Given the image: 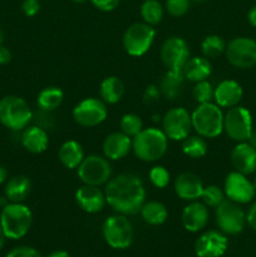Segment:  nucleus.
I'll return each mask as SVG.
<instances>
[{
    "label": "nucleus",
    "instance_id": "bb28decb",
    "mask_svg": "<svg viewBox=\"0 0 256 257\" xmlns=\"http://www.w3.org/2000/svg\"><path fill=\"white\" fill-rule=\"evenodd\" d=\"M183 82H185V75L182 70H168L163 75L162 80L160 83V92L166 99L175 100L180 97L182 92Z\"/></svg>",
    "mask_w": 256,
    "mask_h": 257
},
{
    "label": "nucleus",
    "instance_id": "f257e3e1",
    "mask_svg": "<svg viewBox=\"0 0 256 257\" xmlns=\"http://www.w3.org/2000/svg\"><path fill=\"white\" fill-rule=\"evenodd\" d=\"M104 195L107 205L114 212L136 215L146 202V187L142 178L135 173H120L110 177L105 183Z\"/></svg>",
    "mask_w": 256,
    "mask_h": 257
},
{
    "label": "nucleus",
    "instance_id": "7ed1b4c3",
    "mask_svg": "<svg viewBox=\"0 0 256 257\" xmlns=\"http://www.w3.org/2000/svg\"><path fill=\"white\" fill-rule=\"evenodd\" d=\"M32 223V210L23 202H9L3 207L0 213V227L7 238L20 240L30 230Z\"/></svg>",
    "mask_w": 256,
    "mask_h": 257
},
{
    "label": "nucleus",
    "instance_id": "f3484780",
    "mask_svg": "<svg viewBox=\"0 0 256 257\" xmlns=\"http://www.w3.org/2000/svg\"><path fill=\"white\" fill-rule=\"evenodd\" d=\"M75 202L87 213H98L107 205L104 191L97 186L83 185L75 192Z\"/></svg>",
    "mask_w": 256,
    "mask_h": 257
},
{
    "label": "nucleus",
    "instance_id": "c03bdc74",
    "mask_svg": "<svg viewBox=\"0 0 256 257\" xmlns=\"http://www.w3.org/2000/svg\"><path fill=\"white\" fill-rule=\"evenodd\" d=\"M246 223L250 226L252 230L256 231V201L252 203L248 212L246 213Z\"/></svg>",
    "mask_w": 256,
    "mask_h": 257
},
{
    "label": "nucleus",
    "instance_id": "a18cd8bd",
    "mask_svg": "<svg viewBox=\"0 0 256 257\" xmlns=\"http://www.w3.org/2000/svg\"><path fill=\"white\" fill-rule=\"evenodd\" d=\"M12 52H10L9 48L4 47V45H0V65L9 64L12 62Z\"/></svg>",
    "mask_w": 256,
    "mask_h": 257
},
{
    "label": "nucleus",
    "instance_id": "39448f33",
    "mask_svg": "<svg viewBox=\"0 0 256 257\" xmlns=\"http://www.w3.org/2000/svg\"><path fill=\"white\" fill-rule=\"evenodd\" d=\"M33 110L18 95H7L0 99V123L10 131H23L33 120Z\"/></svg>",
    "mask_w": 256,
    "mask_h": 257
},
{
    "label": "nucleus",
    "instance_id": "4c0bfd02",
    "mask_svg": "<svg viewBox=\"0 0 256 257\" xmlns=\"http://www.w3.org/2000/svg\"><path fill=\"white\" fill-rule=\"evenodd\" d=\"M191 0H166V10L172 17H183L188 12Z\"/></svg>",
    "mask_w": 256,
    "mask_h": 257
},
{
    "label": "nucleus",
    "instance_id": "cd10ccee",
    "mask_svg": "<svg viewBox=\"0 0 256 257\" xmlns=\"http://www.w3.org/2000/svg\"><path fill=\"white\" fill-rule=\"evenodd\" d=\"M124 94V85L118 77L109 75L100 82L99 97L105 104H115Z\"/></svg>",
    "mask_w": 256,
    "mask_h": 257
},
{
    "label": "nucleus",
    "instance_id": "ddd939ff",
    "mask_svg": "<svg viewBox=\"0 0 256 257\" xmlns=\"http://www.w3.org/2000/svg\"><path fill=\"white\" fill-rule=\"evenodd\" d=\"M192 130L191 113L183 107L171 108L162 119V131L168 140L182 142Z\"/></svg>",
    "mask_w": 256,
    "mask_h": 257
},
{
    "label": "nucleus",
    "instance_id": "2eb2a0df",
    "mask_svg": "<svg viewBox=\"0 0 256 257\" xmlns=\"http://www.w3.org/2000/svg\"><path fill=\"white\" fill-rule=\"evenodd\" d=\"M161 60L168 70H182L190 59V49L185 39L171 37L161 47Z\"/></svg>",
    "mask_w": 256,
    "mask_h": 257
},
{
    "label": "nucleus",
    "instance_id": "09e8293b",
    "mask_svg": "<svg viewBox=\"0 0 256 257\" xmlns=\"http://www.w3.org/2000/svg\"><path fill=\"white\" fill-rule=\"evenodd\" d=\"M48 257H70L69 253L67 251H63V250H57V251H53Z\"/></svg>",
    "mask_w": 256,
    "mask_h": 257
},
{
    "label": "nucleus",
    "instance_id": "37998d69",
    "mask_svg": "<svg viewBox=\"0 0 256 257\" xmlns=\"http://www.w3.org/2000/svg\"><path fill=\"white\" fill-rule=\"evenodd\" d=\"M120 0H90L93 5L100 12H113L117 9Z\"/></svg>",
    "mask_w": 256,
    "mask_h": 257
},
{
    "label": "nucleus",
    "instance_id": "c9c22d12",
    "mask_svg": "<svg viewBox=\"0 0 256 257\" xmlns=\"http://www.w3.org/2000/svg\"><path fill=\"white\" fill-rule=\"evenodd\" d=\"M213 92H215V88L207 79L201 80V82L195 83V87L192 89V97L198 104H202V103H208L213 99Z\"/></svg>",
    "mask_w": 256,
    "mask_h": 257
},
{
    "label": "nucleus",
    "instance_id": "393cba45",
    "mask_svg": "<svg viewBox=\"0 0 256 257\" xmlns=\"http://www.w3.org/2000/svg\"><path fill=\"white\" fill-rule=\"evenodd\" d=\"M185 79L188 82L197 83L201 80H206L212 73V65L210 59L205 57H193L187 60L182 69Z\"/></svg>",
    "mask_w": 256,
    "mask_h": 257
},
{
    "label": "nucleus",
    "instance_id": "4468645a",
    "mask_svg": "<svg viewBox=\"0 0 256 257\" xmlns=\"http://www.w3.org/2000/svg\"><path fill=\"white\" fill-rule=\"evenodd\" d=\"M223 192L225 196L232 202L238 205H246L253 200L256 195V187L251 182L247 176L232 171L228 173L223 183Z\"/></svg>",
    "mask_w": 256,
    "mask_h": 257
},
{
    "label": "nucleus",
    "instance_id": "f704fd0d",
    "mask_svg": "<svg viewBox=\"0 0 256 257\" xmlns=\"http://www.w3.org/2000/svg\"><path fill=\"white\" fill-rule=\"evenodd\" d=\"M225 192L223 190H221L218 186L216 185H208L203 187L202 195H201V198H202V202L205 203L207 207L216 208L218 205L225 201Z\"/></svg>",
    "mask_w": 256,
    "mask_h": 257
},
{
    "label": "nucleus",
    "instance_id": "7c9ffc66",
    "mask_svg": "<svg viewBox=\"0 0 256 257\" xmlns=\"http://www.w3.org/2000/svg\"><path fill=\"white\" fill-rule=\"evenodd\" d=\"M208 146L207 142L201 136H192L182 141V152L187 157L193 160H200L207 155Z\"/></svg>",
    "mask_w": 256,
    "mask_h": 257
},
{
    "label": "nucleus",
    "instance_id": "864d4df0",
    "mask_svg": "<svg viewBox=\"0 0 256 257\" xmlns=\"http://www.w3.org/2000/svg\"><path fill=\"white\" fill-rule=\"evenodd\" d=\"M3 44V32H2V29H0V45Z\"/></svg>",
    "mask_w": 256,
    "mask_h": 257
},
{
    "label": "nucleus",
    "instance_id": "4be33fe9",
    "mask_svg": "<svg viewBox=\"0 0 256 257\" xmlns=\"http://www.w3.org/2000/svg\"><path fill=\"white\" fill-rule=\"evenodd\" d=\"M243 89L236 80L226 79L218 83L213 92V100L220 108H232L242 99Z\"/></svg>",
    "mask_w": 256,
    "mask_h": 257
},
{
    "label": "nucleus",
    "instance_id": "49530a36",
    "mask_svg": "<svg viewBox=\"0 0 256 257\" xmlns=\"http://www.w3.org/2000/svg\"><path fill=\"white\" fill-rule=\"evenodd\" d=\"M247 20L250 23L251 27L256 28V5H253L247 13Z\"/></svg>",
    "mask_w": 256,
    "mask_h": 257
},
{
    "label": "nucleus",
    "instance_id": "603ef678",
    "mask_svg": "<svg viewBox=\"0 0 256 257\" xmlns=\"http://www.w3.org/2000/svg\"><path fill=\"white\" fill-rule=\"evenodd\" d=\"M73 3H77V4H83V3H85L87 0H72Z\"/></svg>",
    "mask_w": 256,
    "mask_h": 257
},
{
    "label": "nucleus",
    "instance_id": "1a4fd4ad",
    "mask_svg": "<svg viewBox=\"0 0 256 257\" xmlns=\"http://www.w3.org/2000/svg\"><path fill=\"white\" fill-rule=\"evenodd\" d=\"M223 131L235 142H247L252 128V117L247 108L235 105L223 114Z\"/></svg>",
    "mask_w": 256,
    "mask_h": 257
},
{
    "label": "nucleus",
    "instance_id": "0eeeda50",
    "mask_svg": "<svg viewBox=\"0 0 256 257\" xmlns=\"http://www.w3.org/2000/svg\"><path fill=\"white\" fill-rule=\"evenodd\" d=\"M102 232L105 242L115 250H124L133 242L132 223L122 213L109 216L103 223Z\"/></svg>",
    "mask_w": 256,
    "mask_h": 257
},
{
    "label": "nucleus",
    "instance_id": "a878e982",
    "mask_svg": "<svg viewBox=\"0 0 256 257\" xmlns=\"http://www.w3.org/2000/svg\"><path fill=\"white\" fill-rule=\"evenodd\" d=\"M32 191V181L29 177L23 175L14 176L8 181L5 186V197L9 200V202L22 203L27 200Z\"/></svg>",
    "mask_w": 256,
    "mask_h": 257
},
{
    "label": "nucleus",
    "instance_id": "de8ad7c7",
    "mask_svg": "<svg viewBox=\"0 0 256 257\" xmlns=\"http://www.w3.org/2000/svg\"><path fill=\"white\" fill-rule=\"evenodd\" d=\"M7 180H8L7 168L3 167V166H0V185H3V183H4Z\"/></svg>",
    "mask_w": 256,
    "mask_h": 257
},
{
    "label": "nucleus",
    "instance_id": "aec40b11",
    "mask_svg": "<svg viewBox=\"0 0 256 257\" xmlns=\"http://www.w3.org/2000/svg\"><path fill=\"white\" fill-rule=\"evenodd\" d=\"M103 155L109 161H119L132 151V138L123 132H113L103 141Z\"/></svg>",
    "mask_w": 256,
    "mask_h": 257
},
{
    "label": "nucleus",
    "instance_id": "9d476101",
    "mask_svg": "<svg viewBox=\"0 0 256 257\" xmlns=\"http://www.w3.org/2000/svg\"><path fill=\"white\" fill-rule=\"evenodd\" d=\"M227 62L238 69H248L256 65V40L247 37H237L226 44Z\"/></svg>",
    "mask_w": 256,
    "mask_h": 257
},
{
    "label": "nucleus",
    "instance_id": "3c124183",
    "mask_svg": "<svg viewBox=\"0 0 256 257\" xmlns=\"http://www.w3.org/2000/svg\"><path fill=\"white\" fill-rule=\"evenodd\" d=\"M5 235H4V232H3V230H2V227H0V251H2V248L4 247V243H5Z\"/></svg>",
    "mask_w": 256,
    "mask_h": 257
},
{
    "label": "nucleus",
    "instance_id": "a19ab883",
    "mask_svg": "<svg viewBox=\"0 0 256 257\" xmlns=\"http://www.w3.org/2000/svg\"><path fill=\"white\" fill-rule=\"evenodd\" d=\"M22 10L27 17H35L40 10L39 0H23Z\"/></svg>",
    "mask_w": 256,
    "mask_h": 257
},
{
    "label": "nucleus",
    "instance_id": "6e6552de",
    "mask_svg": "<svg viewBox=\"0 0 256 257\" xmlns=\"http://www.w3.org/2000/svg\"><path fill=\"white\" fill-rule=\"evenodd\" d=\"M77 175L84 185L100 187L112 177V167L104 156L89 155L85 156L77 168Z\"/></svg>",
    "mask_w": 256,
    "mask_h": 257
},
{
    "label": "nucleus",
    "instance_id": "2f4dec72",
    "mask_svg": "<svg viewBox=\"0 0 256 257\" xmlns=\"http://www.w3.org/2000/svg\"><path fill=\"white\" fill-rule=\"evenodd\" d=\"M163 14H165V10L158 0H145L141 5V17L143 22L152 27L162 22Z\"/></svg>",
    "mask_w": 256,
    "mask_h": 257
},
{
    "label": "nucleus",
    "instance_id": "c756f323",
    "mask_svg": "<svg viewBox=\"0 0 256 257\" xmlns=\"http://www.w3.org/2000/svg\"><path fill=\"white\" fill-rule=\"evenodd\" d=\"M64 100V92L59 87H45L39 92L37 97V105L39 109L47 110V112H53Z\"/></svg>",
    "mask_w": 256,
    "mask_h": 257
},
{
    "label": "nucleus",
    "instance_id": "5701e85b",
    "mask_svg": "<svg viewBox=\"0 0 256 257\" xmlns=\"http://www.w3.org/2000/svg\"><path fill=\"white\" fill-rule=\"evenodd\" d=\"M23 147L30 153L40 155L45 152L49 146V137L44 128L39 125H28L23 130L22 138H20Z\"/></svg>",
    "mask_w": 256,
    "mask_h": 257
},
{
    "label": "nucleus",
    "instance_id": "8fccbe9b",
    "mask_svg": "<svg viewBox=\"0 0 256 257\" xmlns=\"http://www.w3.org/2000/svg\"><path fill=\"white\" fill-rule=\"evenodd\" d=\"M247 142L250 143V145L252 146V147L256 150V131H252V132H251V135H250V137H248Z\"/></svg>",
    "mask_w": 256,
    "mask_h": 257
},
{
    "label": "nucleus",
    "instance_id": "473e14b6",
    "mask_svg": "<svg viewBox=\"0 0 256 257\" xmlns=\"http://www.w3.org/2000/svg\"><path fill=\"white\" fill-rule=\"evenodd\" d=\"M226 50V43L220 35L211 34L207 35L201 43V52L203 57L207 59H215L221 54H223Z\"/></svg>",
    "mask_w": 256,
    "mask_h": 257
},
{
    "label": "nucleus",
    "instance_id": "dca6fc26",
    "mask_svg": "<svg viewBox=\"0 0 256 257\" xmlns=\"http://www.w3.org/2000/svg\"><path fill=\"white\" fill-rule=\"evenodd\" d=\"M228 247L226 235L217 230H208L197 238L195 252L197 257H221Z\"/></svg>",
    "mask_w": 256,
    "mask_h": 257
},
{
    "label": "nucleus",
    "instance_id": "79ce46f5",
    "mask_svg": "<svg viewBox=\"0 0 256 257\" xmlns=\"http://www.w3.org/2000/svg\"><path fill=\"white\" fill-rule=\"evenodd\" d=\"M37 125L39 127L44 128L45 131L48 128H52L54 125V122H53V117H52V112H47V110H42L39 109L37 114Z\"/></svg>",
    "mask_w": 256,
    "mask_h": 257
},
{
    "label": "nucleus",
    "instance_id": "9b49d317",
    "mask_svg": "<svg viewBox=\"0 0 256 257\" xmlns=\"http://www.w3.org/2000/svg\"><path fill=\"white\" fill-rule=\"evenodd\" d=\"M72 115L74 122L82 127H97L107 119L108 108L100 98L89 97L80 100L73 108Z\"/></svg>",
    "mask_w": 256,
    "mask_h": 257
},
{
    "label": "nucleus",
    "instance_id": "c85d7f7f",
    "mask_svg": "<svg viewBox=\"0 0 256 257\" xmlns=\"http://www.w3.org/2000/svg\"><path fill=\"white\" fill-rule=\"evenodd\" d=\"M140 213L143 221L152 226L162 225L168 217L167 207L158 201H146L141 208Z\"/></svg>",
    "mask_w": 256,
    "mask_h": 257
},
{
    "label": "nucleus",
    "instance_id": "6ab92c4d",
    "mask_svg": "<svg viewBox=\"0 0 256 257\" xmlns=\"http://www.w3.org/2000/svg\"><path fill=\"white\" fill-rule=\"evenodd\" d=\"M208 217L210 213L207 206L203 202L192 201L183 208L181 221L185 230H187L188 232H198L206 227Z\"/></svg>",
    "mask_w": 256,
    "mask_h": 257
},
{
    "label": "nucleus",
    "instance_id": "b1692460",
    "mask_svg": "<svg viewBox=\"0 0 256 257\" xmlns=\"http://www.w3.org/2000/svg\"><path fill=\"white\" fill-rule=\"evenodd\" d=\"M84 157L85 155L82 145L74 140L65 141L58 151V158L60 163L68 170H77Z\"/></svg>",
    "mask_w": 256,
    "mask_h": 257
},
{
    "label": "nucleus",
    "instance_id": "ea45409f",
    "mask_svg": "<svg viewBox=\"0 0 256 257\" xmlns=\"http://www.w3.org/2000/svg\"><path fill=\"white\" fill-rule=\"evenodd\" d=\"M7 257H43L35 248L29 246H19L9 251Z\"/></svg>",
    "mask_w": 256,
    "mask_h": 257
},
{
    "label": "nucleus",
    "instance_id": "423d86ee",
    "mask_svg": "<svg viewBox=\"0 0 256 257\" xmlns=\"http://www.w3.org/2000/svg\"><path fill=\"white\" fill-rule=\"evenodd\" d=\"M156 30L147 23H133L123 34V48L131 57H142L152 47Z\"/></svg>",
    "mask_w": 256,
    "mask_h": 257
},
{
    "label": "nucleus",
    "instance_id": "5fc2aeb1",
    "mask_svg": "<svg viewBox=\"0 0 256 257\" xmlns=\"http://www.w3.org/2000/svg\"><path fill=\"white\" fill-rule=\"evenodd\" d=\"M191 2H202V0H191Z\"/></svg>",
    "mask_w": 256,
    "mask_h": 257
},
{
    "label": "nucleus",
    "instance_id": "58836bf2",
    "mask_svg": "<svg viewBox=\"0 0 256 257\" xmlns=\"http://www.w3.org/2000/svg\"><path fill=\"white\" fill-rule=\"evenodd\" d=\"M160 88L155 84H150L146 87L145 93H143V102L146 105H152L160 100Z\"/></svg>",
    "mask_w": 256,
    "mask_h": 257
},
{
    "label": "nucleus",
    "instance_id": "f03ea898",
    "mask_svg": "<svg viewBox=\"0 0 256 257\" xmlns=\"http://www.w3.org/2000/svg\"><path fill=\"white\" fill-rule=\"evenodd\" d=\"M168 138L162 130L156 127L143 128L132 138V151L143 162H157L166 155Z\"/></svg>",
    "mask_w": 256,
    "mask_h": 257
},
{
    "label": "nucleus",
    "instance_id": "6e6d98bb",
    "mask_svg": "<svg viewBox=\"0 0 256 257\" xmlns=\"http://www.w3.org/2000/svg\"><path fill=\"white\" fill-rule=\"evenodd\" d=\"M253 185H255V187H256V178H255V182H253Z\"/></svg>",
    "mask_w": 256,
    "mask_h": 257
},
{
    "label": "nucleus",
    "instance_id": "f8f14e48",
    "mask_svg": "<svg viewBox=\"0 0 256 257\" xmlns=\"http://www.w3.org/2000/svg\"><path fill=\"white\" fill-rule=\"evenodd\" d=\"M216 222L225 235H238L246 225V213L238 203L225 200L216 207Z\"/></svg>",
    "mask_w": 256,
    "mask_h": 257
},
{
    "label": "nucleus",
    "instance_id": "20e7f679",
    "mask_svg": "<svg viewBox=\"0 0 256 257\" xmlns=\"http://www.w3.org/2000/svg\"><path fill=\"white\" fill-rule=\"evenodd\" d=\"M192 128L203 138H216L223 132V112L216 103L198 104L191 113Z\"/></svg>",
    "mask_w": 256,
    "mask_h": 257
},
{
    "label": "nucleus",
    "instance_id": "412c9836",
    "mask_svg": "<svg viewBox=\"0 0 256 257\" xmlns=\"http://www.w3.org/2000/svg\"><path fill=\"white\" fill-rule=\"evenodd\" d=\"M231 163L237 172L252 175L256 171V150L248 142H238L231 151Z\"/></svg>",
    "mask_w": 256,
    "mask_h": 257
},
{
    "label": "nucleus",
    "instance_id": "a211bd4d",
    "mask_svg": "<svg viewBox=\"0 0 256 257\" xmlns=\"http://www.w3.org/2000/svg\"><path fill=\"white\" fill-rule=\"evenodd\" d=\"M203 183L200 176L192 172H182L175 180V192L178 198L187 202L198 201L203 191Z\"/></svg>",
    "mask_w": 256,
    "mask_h": 257
},
{
    "label": "nucleus",
    "instance_id": "72a5a7b5",
    "mask_svg": "<svg viewBox=\"0 0 256 257\" xmlns=\"http://www.w3.org/2000/svg\"><path fill=\"white\" fill-rule=\"evenodd\" d=\"M120 132L127 135L128 137L133 138L143 130V122L141 117L136 113H125L122 115L119 120Z\"/></svg>",
    "mask_w": 256,
    "mask_h": 257
},
{
    "label": "nucleus",
    "instance_id": "e433bc0d",
    "mask_svg": "<svg viewBox=\"0 0 256 257\" xmlns=\"http://www.w3.org/2000/svg\"><path fill=\"white\" fill-rule=\"evenodd\" d=\"M148 178L156 188L162 190V188L167 187L168 183H170L171 175L167 168L162 167V166H155L148 172Z\"/></svg>",
    "mask_w": 256,
    "mask_h": 257
}]
</instances>
